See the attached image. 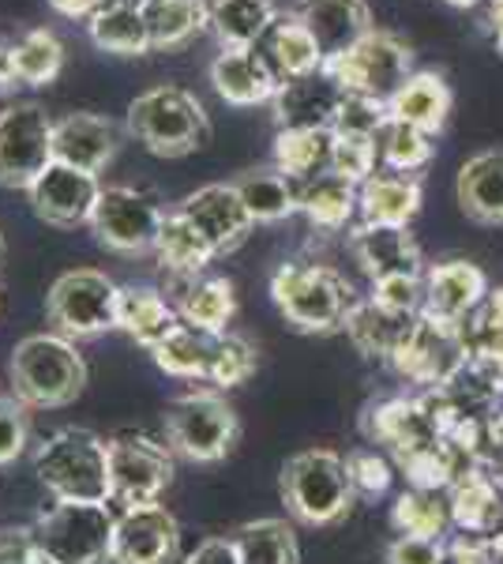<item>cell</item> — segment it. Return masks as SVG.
Returning a JSON list of instances; mask_svg holds the SVG:
<instances>
[{"instance_id": "obj_1", "label": "cell", "mask_w": 503, "mask_h": 564, "mask_svg": "<svg viewBox=\"0 0 503 564\" xmlns=\"http://www.w3.org/2000/svg\"><path fill=\"white\" fill-rule=\"evenodd\" d=\"M124 132L140 143L143 151L158 159H185V154L204 151L210 143V117L204 102L192 90L158 84L132 98L124 117Z\"/></svg>"}, {"instance_id": "obj_2", "label": "cell", "mask_w": 503, "mask_h": 564, "mask_svg": "<svg viewBox=\"0 0 503 564\" xmlns=\"http://www.w3.org/2000/svg\"><path fill=\"white\" fill-rule=\"evenodd\" d=\"M271 302L286 316L289 327L305 335H335L346 332L357 294L327 263H305L289 260L271 275Z\"/></svg>"}, {"instance_id": "obj_3", "label": "cell", "mask_w": 503, "mask_h": 564, "mask_svg": "<svg viewBox=\"0 0 503 564\" xmlns=\"http://www.w3.org/2000/svg\"><path fill=\"white\" fill-rule=\"evenodd\" d=\"M278 494L286 512L305 527H335L353 508V481L346 456L331 448H305L282 463Z\"/></svg>"}, {"instance_id": "obj_4", "label": "cell", "mask_w": 503, "mask_h": 564, "mask_svg": "<svg viewBox=\"0 0 503 564\" xmlns=\"http://www.w3.org/2000/svg\"><path fill=\"white\" fill-rule=\"evenodd\" d=\"M12 395L34 411H57L84 395L87 361L64 335H26L12 350Z\"/></svg>"}, {"instance_id": "obj_5", "label": "cell", "mask_w": 503, "mask_h": 564, "mask_svg": "<svg viewBox=\"0 0 503 564\" xmlns=\"http://www.w3.org/2000/svg\"><path fill=\"white\" fill-rule=\"evenodd\" d=\"M34 475L57 500L109 505V441L95 430H61L34 452Z\"/></svg>"}, {"instance_id": "obj_6", "label": "cell", "mask_w": 503, "mask_h": 564, "mask_svg": "<svg viewBox=\"0 0 503 564\" xmlns=\"http://www.w3.org/2000/svg\"><path fill=\"white\" fill-rule=\"evenodd\" d=\"M166 444L188 463H222L241 444V417L222 391H188L162 414Z\"/></svg>"}, {"instance_id": "obj_7", "label": "cell", "mask_w": 503, "mask_h": 564, "mask_svg": "<svg viewBox=\"0 0 503 564\" xmlns=\"http://www.w3.org/2000/svg\"><path fill=\"white\" fill-rule=\"evenodd\" d=\"M113 505L57 500L31 523V534L53 564H113Z\"/></svg>"}, {"instance_id": "obj_8", "label": "cell", "mask_w": 503, "mask_h": 564, "mask_svg": "<svg viewBox=\"0 0 503 564\" xmlns=\"http://www.w3.org/2000/svg\"><path fill=\"white\" fill-rule=\"evenodd\" d=\"M45 316L64 339H98L121 332V286L95 268L64 271L45 294Z\"/></svg>"}, {"instance_id": "obj_9", "label": "cell", "mask_w": 503, "mask_h": 564, "mask_svg": "<svg viewBox=\"0 0 503 564\" xmlns=\"http://www.w3.org/2000/svg\"><path fill=\"white\" fill-rule=\"evenodd\" d=\"M327 76L335 79L346 95H369L380 102H391L395 90L414 76V50L395 31L372 26L361 42H353L346 53L327 57Z\"/></svg>"}, {"instance_id": "obj_10", "label": "cell", "mask_w": 503, "mask_h": 564, "mask_svg": "<svg viewBox=\"0 0 503 564\" xmlns=\"http://www.w3.org/2000/svg\"><path fill=\"white\" fill-rule=\"evenodd\" d=\"M470 361V339H466V324L440 321V316L420 313L414 335L406 339L395 358L387 361L406 384L420 388H447L466 372Z\"/></svg>"}, {"instance_id": "obj_11", "label": "cell", "mask_w": 503, "mask_h": 564, "mask_svg": "<svg viewBox=\"0 0 503 564\" xmlns=\"http://www.w3.org/2000/svg\"><path fill=\"white\" fill-rule=\"evenodd\" d=\"M173 448L158 444L147 433H113L109 436V486L113 508L158 505V497L173 486Z\"/></svg>"}, {"instance_id": "obj_12", "label": "cell", "mask_w": 503, "mask_h": 564, "mask_svg": "<svg viewBox=\"0 0 503 564\" xmlns=\"http://www.w3.org/2000/svg\"><path fill=\"white\" fill-rule=\"evenodd\" d=\"M53 121L39 102H15L0 109V188H26L57 162Z\"/></svg>"}, {"instance_id": "obj_13", "label": "cell", "mask_w": 503, "mask_h": 564, "mask_svg": "<svg viewBox=\"0 0 503 564\" xmlns=\"http://www.w3.org/2000/svg\"><path fill=\"white\" fill-rule=\"evenodd\" d=\"M166 223V212L158 207V199L140 193L132 185H109L102 188V199L90 218V230L102 249L121 252V257H143L154 252Z\"/></svg>"}, {"instance_id": "obj_14", "label": "cell", "mask_w": 503, "mask_h": 564, "mask_svg": "<svg viewBox=\"0 0 503 564\" xmlns=\"http://www.w3.org/2000/svg\"><path fill=\"white\" fill-rule=\"evenodd\" d=\"M31 196V212L42 218L45 226L57 230H76V226H90L95 207L102 199V181L87 170H76L68 162H53L45 174L26 188Z\"/></svg>"}, {"instance_id": "obj_15", "label": "cell", "mask_w": 503, "mask_h": 564, "mask_svg": "<svg viewBox=\"0 0 503 564\" xmlns=\"http://www.w3.org/2000/svg\"><path fill=\"white\" fill-rule=\"evenodd\" d=\"M181 557V523L166 505L121 508L113 527V564H173Z\"/></svg>"}, {"instance_id": "obj_16", "label": "cell", "mask_w": 503, "mask_h": 564, "mask_svg": "<svg viewBox=\"0 0 503 564\" xmlns=\"http://www.w3.org/2000/svg\"><path fill=\"white\" fill-rule=\"evenodd\" d=\"M177 212L204 234L218 257L241 249L255 226V218L249 215V207H244L233 181H215V185L196 188L192 196L181 199Z\"/></svg>"}, {"instance_id": "obj_17", "label": "cell", "mask_w": 503, "mask_h": 564, "mask_svg": "<svg viewBox=\"0 0 503 564\" xmlns=\"http://www.w3.org/2000/svg\"><path fill=\"white\" fill-rule=\"evenodd\" d=\"M350 257L357 268L369 275V282L387 279V275H425V257L420 245L406 226H376V223H357L346 234Z\"/></svg>"}, {"instance_id": "obj_18", "label": "cell", "mask_w": 503, "mask_h": 564, "mask_svg": "<svg viewBox=\"0 0 503 564\" xmlns=\"http://www.w3.org/2000/svg\"><path fill=\"white\" fill-rule=\"evenodd\" d=\"M361 436L372 448H387L391 459L406 456V452L420 448V444L436 441L433 422L420 411V399L406 395H387V399H372L361 411Z\"/></svg>"}, {"instance_id": "obj_19", "label": "cell", "mask_w": 503, "mask_h": 564, "mask_svg": "<svg viewBox=\"0 0 503 564\" xmlns=\"http://www.w3.org/2000/svg\"><path fill=\"white\" fill-rule=\"evenodd\" d=\"M53 151H57V162H68L76 170H87V174H102L109 162L121 151V124L106 113H68L57 121L53 129Z\"/></svg>"}, {"instance_id": "obj_20", "label": "cell", "mask_w": 503, "mask_h": 564, "mask_svg": "<svg viewBox=\"0 0 503 564\" xmlns=\"http://www.w3.org/2000/svg\"><path fill=\"white\" fill-rule=\"evenodd\" d=\"M489 275L470 260H444L425 271V308L420 313L440 316V321L466 324L473 308L489 294Z\"/></svg>"}, {"instance_id": "obj_21", "label": "cell", "mask_w": 503, "mask_h": 564, "mask_svg": "<svg viewBox=\"0 0 503 564\" xmlns=\"http://www.w3.org/2000/svg\"><path fill=\"white\" fill-rule=\"evenodd\" d=\"M210 87L230 106H274L282 79L260 50H222L210 61Z\"/></svg>"}, {"instance_id": "obj_22", "label": "cell", "mask_w": 503, "mask_h": 564, "mask_svg": "<svg viewBox=\"0 0 503 564\" xmlns=\"http://www.w3.org/2000/svg\"><path fill=\"white\" fill-rule=\"evenodd\" d=\"M289 12L313 31L324 57H338L372 31L369 0H297Z\"/></svg>"}, {"instance_id": "obj_23", "label": "cell", "mask_w": 503, "mask_h": 564, "mask_svg": "<svg viewBox=\"0 0 503 564\" xmlns=\"http://www.w3.org/2000/svg\"><path fill=\"white\" fill-rule=\"evenodd\" d=\"M338 106H342V87L319 68L316 76L289 79L278 90L274 121H278V129H335Z\"/></svg>"}, {"instance_id": "obj_24", "label": "cell", "mask_w": 503, "mask_h": 564, "mask_svg": "<svg viewBox=\"0 0 503 564\" xmlns=\"http://www.w3.org/2000/svg\"><path fill=\"white\" fill-rule=\"evenodd\" d=\"M447 508L451 523L466 534H496L503 527V489L484 463H473L455 478L447 489Z\"/></svg>"}, {"instance_id": "obj_25", "label": "cell", "mask_w": 503, "mask_h": 564, "mask_svg": "<svg viewBox=\"0 0 503 564\" xmlns=\"http://www.w3.org/2000/svg\"><path fill=\"white\" fill-rule=\"evenodd\" d=\"M417 321H420V313H395V308L376 305L372 297H357L350 321H346V335H350V343L364 358L391 361L406 347Z\"/></svg>"}, {"instance_id": "obj_26", "label": "cell", "mask_w": 503, "mask_h": 564, "mask_svg": "<svg viewBox=\"0 0 503 564\" xmlns=\"http://www.w3.org/2000/svg\"><path fill=\"white\" fill-rule=\"evenodd\" d=\"M451 106H455L451 84H447L440 72H428V68L414 72V76L395 90V98L387 102L391 121L409 124V129H420L428 135H440L447 129Z\"/></svg>"}, {"instance_id": "obj_27", "label": "cell", "mask_w": 503, "mask_h": 564, "mask_svg": "<svg viewBox=\"0 0 503 564\" xmlns=\"http://www.w3.org/2000/svg\"><path fill=\"white\" fill-rule=\"evenodd\" d=\"M455 196L470 223L503 226V148L470 154L455 181Z\"/></svg>"}, {"instance_id": "obj_28", "label": "cell", "mask_w": 503, "mask_h": 564, "mask_svg": "<svg viewBox=\"0 0 503 564\" xmlns=\"http://www.w3.org/2000/svg\"><path fill=\"white\" fill-rule=\"evenodd\" d=\"M255 50L267 57V65L274 68V76L282 79V87H286L289 79L316 76V72L327 65V57H324V50H319V42L313 39V31H308L294 12L278 15Z\"/></svg>"}, {"instance_id": "obj_29", "label": "cell", "mask_w": 503, "mask_h": 564, "mask_svg": "<svg viewBox=\"0 0 503 564\" xmlns=\"http://www.w3.org/2000/svg\"><path fill=\"white\" fill-rule=\"evenodd\" d=\"M425 188L417 174H372L361 185V223L376 226H406L420 215Z\"/></svg>"}, {"instance_id": "obj_30", "label": "cell", "mask_w": 503, "mask_h": 564, "mask_svg": "<svg viewBox=\"0 0 503 564\" xmlns=\"http://www.w3.org/2000/svg\"><path fill=\"white\" fill-rule=\"evenodd\" d=\"M173 282H177L181 321L207 335H226V327L237 316L233 282L222 275H196V279H173Z\"/></svg>"}, {"instance_id": "obj_31", "label": "cell", "mask_w": 503, "mask_h": 564, "mask_svg": "<svg viewBox=\"0 0 503 564\" xmlns=\"http://www.w3.org/2000/svg\"><path fill=\"white\" fill-rule=\"evenodd\" d=\"M210 31L222 50H255L278 20V0H207Z\"/></svg>"}, {"instance_id": "obj_32", "label": "cell", "mask_w": 503, "mask_h": 564, "mask_svg": "<svg viewBox=\"0 0 503 564\" xmlns=\"http://www.w3.org/2000/svg\"><path fill=\"white\" fill-rule=\"evenodd\" d=\"M233 185H237V193H241L244 207H249V215L263 226L286 223L289 215L300 212V185L289 181L278 166L244 170Z\"/></svg>"}, {"instance_id": "obj_33", "label": "cell", "mask_w": 503, "mask_h": 564, "mask_svg": "<svg viewBox=\"0 0 503 564\" xmlns=\"http://www.w3.org/2000/svg\"><path fill=\"white\" fill-rule=\"evenodd\" d=\"M147 20L154 50H181L196 34L210 31V8L207 0H135Z\"/></svg>"}, {"instance_id": "obj_34", "label": "cell", "mask_w": 503, "mask_h": 564, "mask_svg": "<svg viewBox=\"0 0 503 564\" xmlns=\"http://www.w3.org/2000/svg\"><path fill=\"white\" fill-rule=\"evenodd\" d=\"M361 212V188L353 181L338 174H319L300 185V215L316 226V230L338 234L353 223V215Z\"/></svg>"}, {"instance_id": "obj_35", "label": "cell", "mask_w": 503, "mask_h": 564, "mask_svg": "<svg viewBox=\"0 0 503 564\" xmlns=\"http://www.w3.org/2000/svg\"><path fill=\"white\" fill-rule=\"evenodd\" d=\"M331 151L335 129H278L274 135V166L297 185L331 174Z\"/></svg>"}, {"instance_id": "obj_36", "label": "cell", "mask_w": 503, "mask_h": 564, "mask_svg": "<svg viewBox=\"0 0 503 564\" xmlns=\"http://www.w3.org/2000/svg\"><path fill=\"white\" fill-rule=\"evenodd\" d=\"M87 34L98 50L113 53V57H143V53L154 50L147 20H143L135 0H117V4L102 8L98 15H90Z\"/></svg>"}, {"instance_id": "obj_37", "label": "cell", "mask_w": 503, "mask_h": 564, "mask_svg": "<svg viewBox=\"0 0 503 564\" xmlns=\"http://www.w3.org/2000/svg\"><path fill=\"white\" fill-rule=\"evenodd\" d=\"M181 324L177 305L154 286H121V332L132 335L140 347L154 350Z\"/></svg>"}, {"instance_id": "obj_38", "label": "cell", "mask_w": 503, "mask_h": 564, "mask_svg": "<svg viewBox=\"0 0 503 564\" xmlns=\"http://www.w3.org/2000/svg\"><path fill=\"white\" fill-rule=\"evenodd\" d=\"M154 257H158L162 271H170L173 279H196V275H204V268L218 257V252L210 249V241L188 223L185 215L166 212L158 245H154Z\"/></svg>"}, {"instance_id": "obj_39", "label": "cell", "mask_w": 503, "mask_h": 564, "mask_svg": "<svg viewBox=\"0 0 503 564\" xmlns=\"http://www.w3.org/2000/svg\"><path fill=\"white\" fill-rule=\"evenodd\" d=\"M241 564H300V545L286 520H249L230 534Z\"/></svg>"}, {"instance_id": "obj_40", "label": "cell", "mask_w": 503, "mask_h": 564, "mask_svg": "<svg viewBox=\"0 0 503 564\" xmlns=\"http://www.w3.org/2000/svg\"><path fill=\"white\" fill-rule=\"evenodd\" d=\"M398 475L406 478L409 489H425V494H447V489L455 486V478L466 470V463L459 452L451 448L447 441H428L420 444V448L406 452V456L395 459Z\"/></svg>"}, {"instance_id": "obj_41", "label": "cell", "mask_w": 503, "mask_h": 564, "mask_svg": "<svg viewBox=\"0 0 503 564\" xmlns=\"http://www.w3.org/2000/svg\"><path fill=\"white\" fill-rule=\"evenodd\" d=\"M215 339L218 335H207L199 327H188L181 321L158 347L151 350L154 366L170 377H181V380H207V369H210V354H215Z\"/></svg>"}, {"instance_id": "obj_42", "label": "cell", "mask_w": 503, "mask_h": 564, "mask_svg": "<svg viewBox=\"0 0 503 564\" xmlns=\"http://www.w3.org/2000/svg\"><path fill=\"white\" fill-rule=\"evenodd\" d=\"M12 61L23 87H50L64 72V42L50 26H34L12 42Z\"/></svg>"}, {"instance_id": "obj_43", "label": "cell", "mask_w": 503, "mask_h": 564, "mask_svg": "<svg viewBox=\"0 0 503 564\" xmlns=\"http://www.w3.org/2000/svg\"><path fill=\"white\" fill-rule=\"evenodd\" d=\"M391 527L395 534H409V539H444L451 527V508L440 494L402 489L391 505Z\"/></svg>"}, {"instance_id": "obj_44", "label": "cell", "mask_w": 503, "mask_h": 564, "mask_svg": "<svg viewBox=\"0 0 503 564\" xmlns=\"http://www.w3.org/2000/svg\"><path fill=\"white\" fill-rule=\"evenodd\" d=\"M376 143H380V162L391 174H417V170H425L436 159V135L409 129V124L398 121H391L380 132Z\"/></svg>"}, {"instance_id": "obj_45", "label": "cell", "mask_w": 503, "mask_h": 564, "mask_svg": "<svg viewBox=\"0 0 503 564\" xmlns=\"http://www.w3.org/2000/svg\"><path fill=\"white\" fill-rule=\"evenodd\" d=\"M255 372V350L249 339L241 335H218L215 339V354H210V369H207V380L215 388L230 391V388H241Z\"/></svg>"}, {"instance_id": "obj_46", "label": "cell", "mask_w": 503, "mask_h": 564, "mask_svg": "<svg viewBox=\"0 0 503 564\" xmlns=\"http://www.w3.org/2000/svg\"><path fill=\"white\" fill-rule=\"evenodd\" d=\"M380 162V143L376 135L361 132H335V151H331V174L353 181L357 188L376 174Z\"/></svg>"}, {"instance_id": "obj_47", "label": "cell", "mask_w": 503, "mask_h": 564, "mask_svg": "<svg viewBox=\"0 0 503 564\" xmlns=\"http://www.w3.org/2000/svg\"><path fill=\"white\" fill-rule=\"evenodd\" d=\"M346 467H350V481H353V494L361 500H380L391 494V481H395V459L383 456L380 448L364 444V448H353L346 456Z\"/></svg>"}, {"instance_id": "obj_48", "label": "cell", "mask_w": 503, "mask_h": 564, "mask_svg": "<svg viewBox=\"0 0 503 564\" xmlns=\"http://www.w3.org/2000/svg\"><path fill=\"white\" fill-rule=\"evenodd\" d=\"M466 380L478 384L484 395L496 403L503 395V335H484L470 339V361H466Z\"/></svg>"}, {"instance_id": "obj_49", "label": "cell", "mask_w": 503, "mask_h": 564, "mask_svg": "<svg viewBox=\"0 0 503 564\" xmlns=\"http://www.w3.org/2000/svg\"><path fill=\"white\" fill-rule=\"evenodd\" d=\"M391 124V109L380 98L369 95H346L342 90V106L335 117V132H361V135H376Z\"/></svg>"}, {"instance_id": "obj_50", "label": "cell", "mask_w": 503, "mask_h": 564, "mask_svg": "<svg viewBox=\"0 0 503 564\" xmlns=\"http://www.w3.org/2000/svg\"><path fill=\"white\" fill-rule=\"evenodd\" d=\"M31 406L20 395H0V467L15 463L31 441Z\"/></svg>"}, {"instance_id": "obj_51", "label": "cell", "mask_w": 503, "mask_h": 564, "mask_svg": "<svg viewBox=\"0 0 503 564\" xmlns=\"http://www.w3.org/2000/svg\"><path fill=\"white\" fill-rule=\"evenodd\" d=\"M372 302L395 313H420L425 308V275H387L372 282Z\"/></svg>"}, {"instance_id": "obj_52", "label": "cell", "mask_w": 503, "mask_h": 564, "mask_svg": "<svg viewBox=\"0 0 503 564\" xmlns=\"http://www.w3.org/2000/svg\"><path fill=\"white\" fill-rule=\"evenodd\" d=\"M387 564H447V542L398 534V539L387 545Z\"/></svg>"}, {"instance_id": "obj_53", "label": "cell", "mask_w": 503, "mask_h": 564, "mask_svg": "<svg viewBox=\"0 0 503 564\" xmlns=\"http://www.w3.org/2000/svg\"><path fill=\"white\" fill-rule=\"evenodd\" d=\"M0 564H53L34 542L31 527H0Z\"/></svg>"}, {"instance_id": "obj_54", "label": "cell", "mask_w": 503, "mask_h": 564, "mask_svg": "<svg viewBox=\"0 0 503 564\" xmlns=\"http://www.w3.org/2000/svg\"><path fill=\"white\" fill-rule=\"evenodd\" d=\"M496 542L492 534H459L455 542H447V564H496Z\"/></svg>"}, {"instance_id": "obj_55", "label": "cell", "mask_w": 503, "mask_h": 564, "mask_svg": "<svg viewBox=\"0 0 503 564\" xmlns=\"http://www.w3.org/2000/svg\"><path fill=\"white\" fill-rule=\"evenodd\" d=\"M484 335H503V286L489 290L484 302L466 321V339H484Z\"/></svg>"}, {"instance_id": "obj_56", "label": "cell", "mask_w": 503, "mask_h": 564, "mask_svg": "<svg viewBox=\"0 0 503 564\" xmlns=\"http://www.w3.org/2000/svg\"><path fill=\"white\" fill-rule=\"evenodd\" d=\"M185 564H241L233 539H204L188 553Z\"/></svg>"}, {"instance_id": "obj_57", "label": "cell", "mask_w": 503, "mask_h": 564, "mask_svg": "<svg viewBox=\"0 0 503 564\" xmlns=\"http://www.w3.org/2000/svg\"><path fill=\"white\" fill-rule=\"evenodd\" d=\"M109 4H117V0H50V8L64 15V20H90V15H98Z\"/></svg>"}, {"instance_id": "obj_58", "label": "cell", "mask_w": 503, "mask_h": 564, "mask_svg": "<svg viewBox=\"0 0 503 564\" xmlns=\"http://www.w3.org/2000/svg\"><path fill=\"white\" fill-rule=\"evenodd\" d=\"M20 84V76H15V61H12V39H0V98L12 95Z\"/></svg>"}, {"instance_id": "obj_59", "label": "cell", "mask_w": 503, "mask_h": 564, "mask_svg": "<svg viewBox=\"0 0 503 564\" xmlns=\"http://www.w3.org/2000/svg\"><path fill=\"white\" fill-rule=\"evenodd\" d=\"M489 436H492V448H503V406L489 414Z\"/></svg>"}, {"instance_id": "obj_60", "label": "cell", "mask_w": 503, "mask_h": 564, "mask_svg": "<svg viewBox=\"0 0 503 564\" xmlns=\"http://www.w3.org/2000/svg\"><path fill=\"white\" fill-rule=\"evenodd\" d=\"M492 34H496V50L503 53V0H492Z\"/></svg>"}, {"instance_id": "obj_61", "label": "cell", "mask_w": 503, "mask_h": 564, "mask_svg": "<svg viewBox=\"0 0 503 564\" xmlns=\"http://www.w3.org/2000/svg\"><path fill=\"white\" fill-rule=\"evenodd\" d=\"M447 4H451V8H478L481 0H447Z\"/></svg>"}, {"instance_id": "obj_62", "label": "cell", "mask_w": 503, "mask_h": 564, "mask_svg": "<svg viewBox=\"0 0 503 564\" xmlns=\"http://www.w3.org/2000/svg\"><path fill=\"white\" fill-rule=\"evenodd\" d=\"M492 542H496V553H500V561H503V527L496 534H492Z\"/></svg>"}, {"instance_id": "obj_63", "label": "cell", "mask_w": 503, "mask_h": 564, "mask_svg": "<svg viewBox=\"0 0 503 564\" xmlns=\"http://www.w3.org/2000/svg\"><path fill=\"white\" fill-rule=\"evenodd\" d=\"M0 257H4V234H0Z\"/></svg>"}, {"instance_id": "obj_64", "label": "cell", "mask_w": 503, "mask_h": 564, "mask_svg": "<svg viewBox=\"0 0 503 564\" xmlns=\"http://www.w3.org/2000/svg\"><path fill=\"white\" fill-rule=\"evenodd\" d=\"M496 481H500V489H503V470H500V475H496Z\"/></svg>"}]
</instances>
